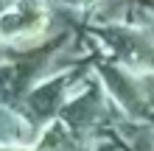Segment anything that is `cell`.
I'll return each mask as SVG.
<instances>
[]
</instances>
